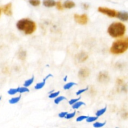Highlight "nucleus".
I'll list each match as a JSON object with an SVG mask.
<instances>
[{
  "label": "nucleus",
  "mask_w": 128,
  "mask_h": 128,
  "mask_svg": "<svg viewBox=\"0 0 128 128\" xmlns=\"http://www.w3.org/2000/svg\"><path fill=\"white\" fill-rule=\"evenodd\" d=\"M16 28L20 31H23L25 34L30 35L36 30V23L32 20L28 18H23L16 22Z\"/></svg>",
  "instance_id": "nucleus-1"
},
{
  "label": "nucleus",
  "mask_w": 128,
  "mask_h": 128,
  "mask_svg": "<svg viewBox=\"0 0 128 128\" xmlns=\"http://www.w3.org/2000/svg\"><path fill=\"white\" fill-rule=\"evenodd\" d=\"M127 50L128 37H124L113 42L110 48V52L113 54L119 55L125 52Z\"/></svg>",
  "instance_id": "nucleus-2"
},
{
  "label": "nucleus",
  "mask_w": 128,
  "mask_h": 128,
  "mask_svg": "<svg viewBox=\"0 0 128 128\" xmlns=\"http://www.w3.org/2000/svg\"><path fill=\"white\" fill-rule=\"evenodd\" d=\"M107 32L111 37L118 38L124 36L125 32V26L120 22H114L110 24L107 28Z\"/></svg>",
  "instance_id": "nucleus-3"
},
{
  "label": "nucleus",
  "mask_w": 128,
  "mask_h": 128,
  "mask_svg": "<svg viewBox=\"0 0 128 128\" xmlns=\"http://www.w3.org/2000/svg\"><path fill=\"white\" fill-rule=\"evenodd\" d=\"M98 11L100 13H102L106 16H109L110 18H116L117 14L118 11L115 10H112V9L108 8L105 7H99L98 8Z\"/></svg>",
  "instance_id": "nucleus-4"
},
{
  "label": "nucleus",
  "mask_w": 128,
  "mask_h": 128,
  "mask_svg": "<svg viewBox=\"0 0 128 128\" xmlns=\"http://www.w3.org/2000/svg\"><path fill=\"white\" fill-rule=\"evenodd\" d=\"M74 20L79 24L84 25L87 23L89 18H88V16L85 14H83L80 15L75 14L74 15Z\"/></svg>",
  "instance_id": "nucleus-5"
},
{
  "label": "nucleus",
  "mask_w": 128,
  "mask_h": 128,
  "mask_svg": "<svg viewBox=\"0 0 128 128\" xmlns=\"http://www.w3.org/2000/svg\"><path fill=\"white\" fill-rule=\"evenodd\" d=\"M98 81L101 83H106L109 81V76L105 71H102L98 75Z\"/></svg>",
  "instance_id": "nucleus-6"
},
{
  "label": "nucleus",
  "mask_w": 128,
  "mask_h": 128,
  "mask_svg": "<svg viewBox=\"0 0 128 128\" xmlns=\"http://www.w3.org/2000/svg\"><path fill=\"white\" fill-rule=\"evenodd\" d=\"M89 75H90V70L87 68H82L79 70V72H78L79 78L82 80L86 78Z\"/></svg>",
  "instance_id": "nucleus-7"
},
{
  "label": "nucleus",
  "mask_w": 128,
  "mask_h": 128,
  "mask_svg": "<svg viewBox=\"0 0 128 128\" xmlns=\"http://www.w3.org/2000/svg\"><path fill=\"white\" fill-rule=\"evenodd\" d=\"M3 12L6 16H11L13 14L12 12V4L11 2L6 4L5 6H3L2 8Z\"/></svg>",
  "instance_id": "nucleus-8"
},
{
  "label": "nucleus",
  "mask_w": 128,
  "mask_h": 128,
  "mask_svg": "<svg viewBox=\"0 0 128 128\" xmlns=\"http://www.w3.org/2000/svg\"><path fill=\"white\" fill-rule=\"evenodd\" d=\"M116 18L123 21H128V13L127 12H117Z\"/></svg>",
  "instance_id": "nucleus-9"
},
{
  "label": "nucleus",
  "mask_w": 128,
  "mask_h": 128,
  "mask_svg": "<svg viewBox=\"0 0 128 128\" xmlns=\"http://www.w3.org/2000/svg\"><path fill=\"white\" fill-rule=\"evenodd\" d=\"M50 76H51V74L48 75V76H46V77L45 78V79H43V81H41V82H38V83L36 84L35 85V90H41V88H43L44 87V86H45V83H46V80H47V79L48 78H50Z\"/></svg>",
  "instance_id": "nucleus-10"
},
{
  "label": "nucleus",
  "mask_w": 128,
  "mask_h": 128,
  "mask_svg": "<svg viewBox=\"0 0 128 128\" xmlns=\"http://www.w3.org/2000/svg\"><path fill=\"white\" fill-rule=\"evenodd\" d=\"M88 56L87 54L85 52H81L77 55V60H79L80 62H84V61H86L87 60Z\"/></svg>",
  "instance_id": "nucleus-11"
},
{
  "label": "nucleus",
  "mask_w": 128,
  "mask_h": 128,
  "mask_svg": "<svg viewBox=\"0 0 128 128\" xmlns=\"http://www.w3.org/2000/svg\"><path fill=\"white\" fill-rule=\"evenodd\" d=\"M75 4L74 1H71V0H67L63 4V8L66 9H71L75 7Z\"/></svg>",
  "instance_id": "nucleus-12"
},
{
  "label": "nucleus",
  "mask_w": 128,
  "mask_h": 128,
  "mask_svg": "<svg viewBox=\"0 0 128 128\" xmlns=\"http://www.w3.org/2000/svg\"><path fill=\"white\" fill-rule=\"evenodd\" d=\"M43 4L46 7L51 8L56 5V2L54 0H43Z\"/></svg>",
  "instance_id": "nucleus-13"
},
{
  "label": "nucleus",
  "mask_w": 128,
  "mask_h": 128,
  "mask_svg": "<svg viewBox=\"0 0 128 128\" xmlns=\"http://www.w3.org/2000/svg\"><path fill=\"white\" fill-rule=\"evenodd\" d=\"M34 78H35L34 76H32L30 79H28V80H26V81L24 82V84H23L24 86H25V87L28 88L30 86H31V85L33 84V82Z\"/></svg>",
  "instance_id": "nucleus-14"
},
{
  "label": "nucleus",
  "mask_w": 128,
  "mask_h": 128,
  "mask_svg": "<svg viewBox=\"0 0 128 128\" xmlns=\"http://www.w3.org/2000/svg\"><path fill=\"white\" fill-rule=\"evenodd\" d=\"M20 99H21V96H17V97H15L11 98V100H10L9 102H10L11 104H15L18 103V102L20 101Z\"/></svg>",
  "instance_id": "nucleus-15"
},
{
  "label": "nucleus",
  "mask_w": 128,
  "mask_h": 128,
  "mask_svg": "<svg viewBox=\"0 0 128 128\" xmlns=\"http://www.w3.org/2000/svg\"><path fill=\"white\" fill-rule=\"evenodd\" d=\"M84 104H85V103L84 102H82V101H78V102H75L74 104L72 105V108L74 110H77V109L80 108L82 106H83Z\"/></svg>",
  "instance_id": "nucleus-16"
},
{
  "label": "nucleus",
  "mask_w": 128,
  "mask_h": 128,
  "mask_svg": "<svg viewBox=\"0 0 128 128\" xmlns=\"http://www.w3.org/2000/svg\"><path fill=\"white\" fill-rule=\"evenodd\" d=\"M106 110H107V108L106 107L104 108L100 109V110H98V111H97L96 112H95V115H96L97 117H99V116H101L102 115H103L104 113H105V111H106Z\"/></svg>",
  "instance_id": "nucleus-17"
},
{
  "label": "nucleus",
  "mask_w": 128,
  "mask_h": 128,
  "mask_svg": "<svg viewBox=\"0 0 128 128\" xmlns=\"http://www.w3.org/2000/svg\"><path fill=\"white\" fill-rule=\"evenodd\" d=\"M75 84H76V83H75V82H68V83H67L66 84H65V86H63V89L65 90H70V88H72Z\"/></svg>",
  "instance_id": "nucleus-18"
},
{
  "label": "nucleus",
  "mask_w": 128,
  "mask_h": 128,
  "mask_svg": "<svg viewBox=\"0 0 128 128\" xmlns=\"http://www.w3.org/2000/svg\"><path fill=\"white\" fill-rule=\"evenodd\" d=\"M65 97H64V96H58L57 98H56L55 99V100H54V102H55L56 104H58L59 103H60V102H61L62 101H63V100H65Z\"/></svg>",
  "instance_id": "nucleus-19"
},
{
  "label": "nucleus",
  "mask_w": 128,
  "mask_h": 128,
  "mask_svg": "<svg viewBox=\"0 0 128 128\" xmlns=\"http://www.w3.org/2000/svg\"><path fill=\"white\" fill-rule=\"evenodd\" d=\"M105 122H94V123L93 124V126H94L95 128H100L105 126Z\"/></svg>",
  "instance_id": "nucleus-20"
},
{
  "label": "nucleus",
  "mask_w": 128,
  "mask_h": 128,
  "mask_svg": "<svg viewBox=\"0 0 128 128\" xmlns=\"http://www.w3.org/2000/svg\"><path fill=\"white\" fill-rule=\"evenodd\" d=\"M18 90L19 93H24V92H29V90L28 88L25 87H18Z\"/></svg>",
  "instance_id": "nucleus-21"
},
{
  "label": "nucleus",
  "mask_w": 128,
  "mask_h": 128,
  "mask_svg": "<svg viewBox=\"0 0 128 128\" xmlns=\"http://www.w3.org/2000/svg\"><path fill=\"white\" fill-rule=\"evenodd\" d=\"M97 119L98 117H97V116H88L86 121L87 122H93L96 121V120H97Z\"/></svg>",
  "instance_id": "nucleus-22"
},
{
  "label": "nucleus",
  "mask_w": 128,
  "mask_h": 128,
  "mask_svg": "<svg viewBox=\"0 0 128 128\" xmlns=\"http://www.w3.org/2000/svg\"><path fill=\"white\" fill-rule=\"evenodd\" d=\"M29 2L33 6H38L40 4V0H29Z\"/></svg>",
  "instance_id": "nucleus-23"
},
{
  "label": "nucleus",
  "mask_w": 128,
  "mask_h": 128,
  "mask_svg": "<svg viewBox=\"0 0 128 128\" xmlns=\"http://www.w3.org/2000/svg\"><path fill=\"white\" fill-rule=\"evenodd\" d=\"M18 92V90L17 88H11L10 90H9V91H8V93L10 95H15L16 93Z\"/></svg>",
  "instance_id": "nucleus-24"
},
{
  "label": "nucleus",
  "mask_w": 128,
  "mask_h": 128,
  "mask_svg": "<svg viewBox=\"0 0 128 128\" xmlns=\"http://www.w3.org/2000/svg\"><path fill=\"white\" fill-rule=\"evenodd\" d=\"M60 94V91H56V92H51V94H49V98L51 99H54L58 97V94Z\"/></svg>",
  "instance_id": "nucleus-25"
},
{
  "label": "nucleus",
  "mask_w": 128,
  "mask_h": 128,
  "mask_svg": "<svg viewBox=\"0 0 128 128\" xmlns=\"http://www.w3.org/2000/svg\"><path fill=\"white\" fill-rule=\"evenodd\" d=\"M89 90V88H84V89H80V90H79V91H77L76 92V95L77 96H79V95L82 94V93H84V92H85V91H87V90Z\"/></svg>",
  "instance_id": "nucleus-26"
},
{
  "label": "nucleus",
  "mask_w": 128,
  "mask_h": 128,
  "mask_svg": "<svg viewBox=\"0 0 128 128\" xmlns=\"http://www.w3.org/2000/svg\"><path fill=\"white\" fill-rule=\"evenodd\" d=\"M87 118V116H80L76 119V121L77 122H81V121H84V120H86Z\"/></svg>",
  "instance_id": "nucleus-27"
},
{
  "label": "nucleus",
  "mask_w": 128,
  "mask_h": 128,
  "mask_svg": "<svg viewBox=\"0 0 128 128\" xmlns=\"http://www.w3.org/2000/svg\"><path fill=\"white\" fill-rule=\"evenodd\" d=\"M55 6H56L57 10H63V6L62 4H61V1H57V2H56V5H55Z\"/></svg>",
  "instance_id": "nucleus-28"
},
{
  "label": "nucleus",
  "mask_w": 128,
  "mask_h": 128,
  "mask_svg": "<svg viewBox=\"0 0 128 128\" xmlns=\"http://www.w3.org/2000/svg\"><path fill=\"white\" fill-rule=\"evenodd\" d=\"M75 113H76V112H75V111H74V112H71V113H68L67 114L65 118H66L67 120H70V119L73 118L75 116Z\"/></svg>",
  "instance_id": "nucleus-29"
},
{
  "label": "nucleus",
  "mask_w": 128,
  "mask_h": 128,
  "mask_svg": "<svg viewBox=\"0 0 128 128\" xmlns=\"http://www.w3.org/2000/svg\"><path fill=\"white\" fill-rule=\"evenodd\" d=\"M80 97L78 98H75V99H72V100H70V101H69V104H70V105H72V106L73 104H74L75 103V102H78V101H79V100H80Z\"/></svg>",
  "instance_id": "nucleus-30"
},
{
  "label": "nucleus",
  "mask_w": 128,
  "mask_h": 128,
  "mask_svg": "<svg viewBox=\"0 0 128 128\" xmlns=\"http://www.w3.org/2000/svg\"><path fill=\"white\" fill-rule=\"evenodd\" d=\"M67 114H68L67 112H61L58 114V117L60 118H65V117H66Z\"/></svg>",
  "instance_id": "nucleus-31"
},
{
  "label": "nucleus",
  "mask_w": 128,
  "mask_h": 128,
  "mask_svg": "<svg viewBox=\"0 0 128 128\" xmlns=\"http://www.w3.org/2000/svg\"><path fill=\"white\" fill-rule=\"evenodd\" d=\"M21 56H23V58L25 59V56H26V54H25V51H21V52H20V54H19V58H21Z\"/></svg>",
  "instance_id": "nucleus-32"
},
{
  "label": "nucleus",
  "mask_w": 128,
  "mask_h": 128,
  "mask_svg": "<svg viewBox=\"0 0 128 128\" xmlns=\"http://www.w3.org/2000/svg\"><path fill=\"white\" fill-rule=\"evenodd\" d=\"M82 6L85 10H88V8H89V6L87 4H82Z\"/></svg>",
  "instance_id": "nucleus-33"
},
{
  "label": "nucleus",
  "mask_w": 128,
  "mask_h": 128,
  "mask_svg": "<svg viewBox=\"0 0 128 128\" xmlns=\"http://www.w3.org/2000/svg\"><path fill=\"white\" fill-rule=\"evenodd\" d=\"M1 8H0V16H1Z\"/></svg>",
  "instance_id": "nucleus-34"
},
{
  "label": "nucleus",
  "mask_w": 128,
  "mask_h": 128,
  "mask_svg": "<svg viewBox=\"0 0 128 128\" xmlns=\"http://www.w3.org/2000/svg\"><path fill=\"white\" fill-rule=\"evenodd\" d=\"M1 97H0V101H1Z\"/></svg>",
  "instance_id": "nucleus-35"
}]
</instances>
